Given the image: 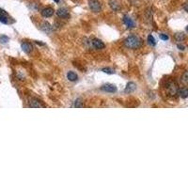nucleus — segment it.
I'll use <instances>...</instances> for the list:
<instances>
[{
  "label": "nucleus",
  "mask_w": 188,
  "mask_h": 188,
  "mask_svg": "<svg viewBox=\"0 0 188 188\" xmlns=\"http://www.w3.org/2000/svg\"><path fill=\"white\" fill-rule=\"evenodd\" d=\"M124 44L126 47L131 48V49H137L138 47H140L141 44H142V41L137 36H129L124 40Z\"/></svg>",
  "instance_id": "1"
},
{
  "label": "nucleus",
  "mask_w": 188,
  "mask_h": 188,
  "mask_svg": "<svg viewBox=\"0 0 188 188\" xmlns=\"http://www.w3.org/2000/svg\"><path fill=\"white\" fill-rule=\"evenodd\" d=\"M88 6H89V9L94 12H99L102 9L101 3L98 1V0H89Z\"/></svg>",
  "instance_id": "2"
},
{
  "label": "nucleus",
  "mask_w": 188,
  "mask_h": 188,
  "mask_svg": "<svg viewBox=\"0 0 188 188\" xmlns=\"http://www.w3.org/2000/svg\"><path fill=\"white\" fill-rule=\"evenodd\" d=\"M101 89L106 92H110V93H114L117 91V87L113 84H104L101 87Z\"/></svg>",
  "instance_id": "3"
},
{
  "label": "nucleus",
  "mask_w": 188,
  "mask_h": 188,
  "mask_svg": "<svg viewBox=\"0 0 188 188\" xmlns=\"http://www.w3.org/2000/svg\"><path fill=\"white\" fill-rule=\"evenodd\" d=\"M90 42H91L92 46H93L95 49H98V50H100V49H104V47H106V45H104V42L99 39H96V38L92 39Z\"/></svg>",
  "instance_id": "4"
},
{
  "label": "nucleus",
  "mask_w": 188,
  "mask_h": 188,
  "mask_svg": "<svg viewBox=\"0 0 188 188\" xmlns=\"http://www.w3.org/2000/svg\"><path fill=\"white\" fill-rule=\"evenodd\" d=\"M57 15L58 17L63 18V19H68L70 17V13L68 11L67 9L65 8H60L57 11Z\"/></svg>",
  "instance_id": "5"
},
{
  "label": "nucleus",
  "mask_w": 188,
  "mask_h": 188,
  "mask_svg": "<svg viewBox=\"0 0 188 188\" xmlns=\"http://www.w3.org/2000/svg\"><path fill=\"white\" fill-rule=\"evenodd\" d=\"M122 21H123V23H124V24L128 27V28H134V27L135 26V22L131 19L130 17L128 16V15H124V16H123Z\"/></svg>",
  "instance_id": "6"
},
{
  "label": "nucleus",
  "mask_w": 188,
  "mask_h": 188,
  "mask_svg": "<svg viewBox=\"0 0 188 188\" xmlns=\"http://www.w3.org/2000/svg\"><path fill=\"white\" fill-rule=\"evenodd\" d=\"M54 12H55V11L53 10V9L50 8V7H47V8H44V10H42L41 13H42V15L44 17L49 18V17L53 16Z\"/></svg>",
  "instance_id": "7"
},
{
  "label": "nucleus",
  "mask_w": 188,
  "mask_h": 188,
  "mask_svg": "<svg viewBox=\"0 0 188 188\" xmlns=\"http://www.w3.org/2000/svg\"><path fill=\"white\" fill-rule=\"evenodd\" d=\"M168 92H169V94L175 95V94L178 93L179 88H178L177 85L175 84V83L171 82V83H169V85H168Z\"/></svg>",
  "instance_id": "8"
},
{
  "label": "nucleus",
  "mask_w": 188,
  "mask_h": 188,
  "mask_svg": "<svg viewBox=\"0 0 188 188\" xmlns=\"http://www.w3.org/2000/svg\"><path fill=\"white\" fill-rule=\"evenodd\" d=\"M21 47H22V50L26 54H29L30 52L33 50V46L31 44H29V42H23V44H21Z\"/></svg>",
  "instance_id": "9"
},
{
  "label": "nucleus",
  "mask_w": 188,
  "mask_h": 188,
  "mask_svg": "<svg viewBox=\"0 0 188 188\" xmlns=\"http://www.w3.org/2000/svg\"><path fill=\"white\" fill-rule=\"evenodd\" d=\"M0 22L3 24H9L8 13L1 8H0Z\"/></svg>",
  "instance_id": "10"
},
{
  "label": "nucleus",
  "mask_w": 188,
  "mask_h": 188,
  "mask_svg": "<svg viewBox=\"0 0 188 188\" xmlns=\"http://www.w3.org/2000/svg\"><path fill=\"white\" fill-rule=\"evenodd\" d=\"M135 89H137V85H135L134 82H129L128 84L126 85L124 91L126 92V93H131V92L135 91Z\"/></svg>",
  "instance_id": "11"
},
{
  "label": "nucleus",
  "mask_w": 188,
  "mask_h": 188,
  "mask_svg": "<svg viewBox=\"0 0 188 188\" xmlns=\"http://www.w3.org/2000/svg\"><path fill=\"white\" fill-rule=\"evenodd\" d=\"M29 106L30 107H36V108H39V107H44V106L42 104V103L39 100L37 99H31L29 101Z\"/></svg>",
  "instance_id": "12"
},
{
  "label": "nucleus",
  "mask_w": 188,
  "mask_h": 188,
  "mask_svg": "<svg viewBox=\"0 0 188 188\" xmlns=\"http://www.w3.org/2000/svg\"><path fill=\"white\" fill-rule=\"evenodd\" d=\"M109 6H110V8L115 11H118L121 10V6H119V4L116 0H111L109 2Z\"/></svg>",
  "instance_id": "13"
},
{
  "label": "nucleus",
  "mask_w": 188,
  "mask_h": 188,
  "mask_svg": "<svg viewBox=\"0 0 188 188\" xmlns=\"http://www.w3.org/2000/svg\"><path fill=\"white\" fill-rule=\"evenodd\" d=\"M178 94L180 95L181 98H187L188 97V88H179Z\"/></svg>",
  "instance_id": "14"
},
{
  "label": "nucleus",
  "mask_w": 188,
  "mask_h": 188,
  "mask_svg": "<svg viewBox=\"0 0 188 188\" xmlns=\"http://www.w3.org/2000/svg\"><path fill=\"white\" fill-rule=\"evenodd\" d=\"M67 78L72 82H75L78 79V75L75 72H69L67 73Z\"/></svg>",
  "instance_id": "15"
},
{
  "label": "nucleus",
  "mask_w": 188,
  "mask_h": 188,
  "mask_svg": "<svg viewBox=\"0 0 188 188\" xmlns=\"http://www.w3.org/2000/svg\"><path fill=\"white\" fill-rule=\"evenodd\" d=\"M41 28H42V30H44V32H50L51 31V26H50V24L47 22L42 23V24L41 26Z\"/></svg>",
  "instance_id": "16"
},
{
  "label": "nucleus",
  "mask_w": 188,
  "mask_h": 188,
  "mask_svg": "<svg viewBox=\"0 0 188 188\" xmlns=\"http://www.w3.org/2000/svg\"><path fill=\"white\" fill-rule=\"evenodd\" d=\"M147 41H148V44H149L150 46H155L156 45V40H155V38L152 35L148 36Z\"/></svg>",
  "instance_id": "17"
},
{
  "label": "nucleus",
  "mask_w": 188,
  "mask_h": 188,
  "mask_svg": "<svg viewBox=\"0 0 188 188\" xmlns=\"http://www.w3.org/2000/svg\"><path fill=\"white\" fill-rule=\"evenodd\" d=\"M185 39V35L183 33H177L175 34V40L178 42H183Z\"/></svg>",
  "instance_id": "18"
},
{
  "label": "nucleus",
  "mask_w": 188,
  "mask_h": 188,
  "mask_svg": "<svg viewBox=\"0 0 188 188\" xmlns=\"http://www.w3.org/2000/svg\"><path fill=\"white\" fill-rule=\"evenodd\" d=\"M181 82L183 84H188V71L183 73V75H181Z\"/></svg>",
  "instance_id": "19"
},
{
  "label": "nucleus",
  "mask_w": 188,
  "mask_h": 188,
  "mask_svg": "<svg viewBox=\"0 0 188 188\" xmlns=\"http://www.w3.org/2000/svg\"><path fill=\"white\" fill-rule=\"evenodd\" d=\"M10 41V38H9L8 36H6V35H2V36H0V42H1L2 44H7V42Z\"/></svg>",
  "instance_id": "20"
},
{
  "label": "nucleus",
  "mask_w": 188,
  "mask_h": 188,
  "mask_svg": "<svg viewBox=\"0 0 188 188\" xmlns=\"http://www.w3.org/2000/svg\"><path fill=\"white\" fill-rule=\"evenodd\" d=\"M82 106H83V100L81 99V98L76 99L75 102V107L78 108V107H82Z\"/></svg>",
  "instance_id": "21"
},
{
  "label": "nucleus",
  "mask_w": 188,
  "mask_h": 188,
  "mask_svg": "<svg viewBox=\"0 0 188 188\" xmlns=\"http://www.w3.org/2000/svg\"><path fill=\"white\" fill-rule=\"evenodd\" d=\"M102 72H104V73H107V75H114V73H115L114 70L110 69V68H104V69L102 70Z\"/></svg>",
  "instance_id": "22"
},
{
  "label": "nucleus",
  "mask_w": 188,
  "mask_h": 188,
  "mask_svg": "<svg viewBox=\"0 0 188 188\" xmlns=\"http://www.w3.org/2000/svg\"><path fill=\"white\" fill-rule=\"evenodd\" d=\"M159 37H160V39L163 40V41H168V40L169 39V38H168V35H166V34H160Z\"/></svg>",
  "instance_id": "23"
},
{
  "label": "nucleus",
  "mask_w": 188,
  "mask_h": 188,
  "mask_svg": "<svg viewBox=\"0 0 188 188\" xmlns=\"http://www.w3.org/2000/svg\"><path fill=\"white\" fill-rule=\"evenodd\" d=\"M183 10L185 11L186 12H188V2H185L183 4Z\"/></svg>",
  "instance_id": "24"
},
{
  "label": "nucleus",
  "mask_w": 188,
  "mask_h": 188,
  "mask_svg": "<svg viewBox=\"0 0 188 188\" xmlns=\"http://www.w3.org/2000/svg\"><path fill=\"white\" fill-rule=\"evenodd\" d=\"M177 47L180 49V50H184V49H185V47H184V45H183V44H179L178 45H177Z\"/></svg>",
  "instance_id": "25"
},
{
  "label": "nucleus",
  "mask_w": 188,
  "mask_h": 188,
  "mask_svg": "<svg viewBox=\"0 0 188 188\" xmlns=\"http://www.w3.org/2000/svg\"><path fill=\"white\" fill-rule=\"evenodd\" d=\"M35 42H36L37 44H39V45H45L44 42H38V41H36Z\"/></svg>",
  "instance_id": "26"
},
{
  "label": "nucleus",
  "mask_w": 188,
  "mask_h": 188,
  "mask_svg": "<svg viewBox=\"0 0 188 188\" xmlns=\"http://www.w3.org/2000/svg\"><path fill=\"white\" fill-rule=\"evenodd\" d=\"M53 1H55V3H58V2H59V0H53Z\"/></svg>",
  "instance_id": "27"
},
{
  "label": "nucleus",
  "mask_w": 188,
  "mask_h": 188,
  "mask_svg": "<svg viewBox=\"0 0 188 188\" xmlns=\"http://www.w3.org/2000/svg\"><path fill=\"white\" fill-rule=\"evenodd\" d=\"M185 29H186V31H187V32H188V26H186V28H185Z\"/></svg>",
  "instance_id": "28"
}]
</instances>
